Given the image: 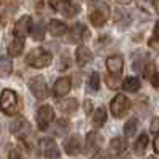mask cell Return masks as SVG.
<instances>
[{
    "mask_svg": "<svg viewBox=\"0 0 159 159\" xmlns=\"http://www.w3.org/2000/svg\"><path fill=\"white\" fill-rule=\"evenodd\" d=\"M0 110L8 116H15L19 110V102L15 91L11 89H3L0 94Z\"/></svg>",
    "mask_w": 159,
    "mask_h": 159,
    "instance_id": "1",
    "label": "cell"
},
{
    "mask_svg": "<svg viewBox=\"0 0 159 159\" xmlns=\"http://www.w3.org/2000/svg\"><path fill=\"white\" fill-rule=\"evenodd\" d=\"M52 61V56L51 52L45 51V49H40V48H35L29 52V56L25 57V62H27L30 67L34 69H45L51 64Z\"/></svg>",
    "mask_w": 159,
    "mask_h": 159,
    "instance_id": "2",
    "label": "cell"
},
{
    "mask_svg": "<svg viewBox=\"0 0 159 159\" xmlns=\"http://www.w3.org/2000/svg\"><path fill=\"white\" fill-rule=\"evenodd\" d=\"M110 16V7L105 2H96L94 3V10L89 15V21L94 27H102L105 24V21Z\"/></svg>",
    "mask_w": 159,
    "mask_h": 159,
    "instance_id": "3",
    "label": "cell"
},
{
    "mask_svg": "<svg viewBox=\"0 0 159 159\" xmlns=\"http://www.w3.org/2000/svg\"><path fill=\"white\" fill-rule=\"evenodd\" d=\"M103 145V137L99 134L97 130L88 132L86 135V142H84V153L86 154H97Z\"/></svg>",
    "mask_w": 159,
    "mask_h": 159,
    "instance_id": "4",
    "label": "cell"
},
{
    "mask_svg": "<svg viewBox=\"0 0 159 159\" xmlns=\"http://www.w3.org/2000/svg\"><path fill=\"white\" fill-rule=\"evenodd\" d=\"M129 105H130V102H129V99L124 94H116L111 99L110 110H111L115 118H123L127 113V110H129Z\"/></svg>",
    "mask_w": 159,
    "mask_h": 159,
    "instance_id": "5",
    "label": "cell"
},
{
    "mask_svg": "<svg viewBox=\"0 0 159 159\" xmlns=\"http://www.w3.org/2000/svg\"><path fill=\"white\" fill-rule=\"evenodd\" d=\"M35 119H37V124L42 130H46L48 126L54 121V110L49 105H43L37 110V115H35Z\"/></svg>",
    "mask_w": 159,
    "mask_h": 159,
    "instance_id": "6",
    "label": "cell"
},
{
    "mask_svg": "<svg viewBox=\"0 0 159 159\" xmlns=\"http://www.w3.org/2000/svg\"><path fill=\"white\" fill-rule=\"evenodd\" d=\"M29 89L38 100H45L48 97V94H49L46 81H45L43 76H34L29 81Z\"/></svg>",
    "mask_w": 159,
    "mask_h": 159,
    "instance_id": "7",
    "label": "cell"
},
{
    "mask_svg": "<svg viewBox=\"0 0 159 159\" xmlns=\"http://www.w3.org/2000/svg\"><path fill=\"white\" fill-rule=\"evenodd\" d=\"M40 151L46 159H59L61 157V151L57 143L52 139H42L40 140Z\"/></svg>",
    "mask_w": 159,
    "mask_h": 159,
    "instance_id": "8",
    "label": "cell"
},
{
    "mask_svg": "<svg viewBox=\"0 0 159 159\" xmlns=\"http://www.w3.org/2000/svg\"><path fill=\"white\" fill-rule=\"evenodd\" d=\"M32 30V18L30 16H21L18 21H16V24H15V35H16V38H25L27 37V34Z\"/></svg>",
    "mask_w": 159,
    "mask_h": 159,
    "instance_id": "9",
    "label": "cell"
},
{
    "mask_svg": "<svg viewBox=\"0 0 159 159\" xmlns=\"http://www.w3.org/2000/svg\"><path fill=\"white\" fill-rule=\"evenodd\" d=\"M88 35H89V32H88V29L84 27L83 24H75L73 27L69 30V37H67V38H69L70 43L80 45L83 40L88 38Z\"/></svg>",
    "mask_w": 159,
    "mask_h": 159,
    "instance_id": "10",
    "label": "cell"
},
{
    "mask_svg": "<svg viewBox=\"0 0 159 159\" xmlns=\"http://www.w3.org/2000/svg\"><path fill=\"white\" fill-rule=\"evenodd\" d=\"M70 89H72V80L69 76H61L52 86V96L64 97L70 92Z\"/></svg>",
    "mask_w": 159,
    "mask_h": 159,
    "instance_id": "11",
    "label": "cell"
},
{
    "mask_svg": "<svg viewBox=\"0 0 159 159\" xmlns=\"http://www.w3.org/2000/svg\"><path fill=\"white\" fill-rule=\"evenodd\" d=\"M10 130L15 135H18V137H25L27 134H30V124H29L27 119H24V118L19 116L10 124Z\"/></svg>",
    "mask_w": 159,
    "mask_h": 159,
    "instance_id": "12",
    "label": "cell"
},
{
    "mask_svg": "<svg viewBox=\"0 0 159 159\" xmlns=\"http://www.w3.org/2000/svg\"><path fill=\"white\" fill-rule=\"evenodd\" d=\"M105 65H107V70L110 72V75L119 76V75H121V72H123V69H124V59H123V56L113 54V56L107 57Z\"/></svg>",
    "mask_w": 159,
    "mask_h": 159,
    "instance_id": "13",
    "label": "cell"
},
{
    "mask_svg": "<svg viewBox=\"0 0 159 159\" xmlns=\"http://www.w3.org/2000/svg\"><path fill=\"white\" fill-rule=\"evenodd\" d=\"M64 150L70 156L78 154L80 150H81V137L80 135H70L69 139H65L64 140Z\"/></svg>",
    "mask_w": 159,
    "mask_h": 159,
    "instance_id": "14",
    "label": "cell"
},
{
    "mask_svg": "<svg viewBox=\"0 0 159 159\" xmlns=\"http://www.w3.org/2000/svg\"><path fill=\"white\" fill-rule=\"evenodd\" d=\"M75 59H76V64L80 65V67H84V65H88L92 61V52L88 46L80 45L75 51Z\"/></svg>",
    "mask_w": 159,
    "mask_h": 159,
    "instance_id": "15",
    "label": "cell"
},
{
    "mask_svg": "<svg viewBox=\"0 0 159 159\" xmlns=\"http://www.w3.org/2000/svg\"><path fill=\"white\" fill-rule=\"evenodd\" d=\"M52 8H56L59 10L64 16H67V18H73L76 13L80 11V7L75 5V3H70V2H59V3H51Z\"/></svg>",
    "mask_w": 159,
    "mask_h": 159,
    "instance_id": "16",
    "label": "cell"
},
{
    "mask_svg": "<svg viewBox=\"0 0 159 159\" xmlns=\"http://www.w3.org/2000/svg\"><path fill=\"white\" fill-rule=\"evenodd\" d=\"M108 150H110V153L113 156H123L126 153V150H127V142L123 137H115L110 142Z\"/></svg>",
    "mask_w": 159,
    "mask_h": 159,
    "instance_id": "17",
    "label": "cell"
},
{
    "mask_svg": "<svg viewBox=\"0 0 159 159\" xmlns=\"http://www.w3.org/2000/svg\"><path fill=\"white\" fill-rule=\"evenodd\" d=\"M48 30L52 37H62L67 34V24L61 19H51L48 24Z\"/></svg>",
    "mask_w": 159,
    "mask_h": 159,
    "instance_id": "18",
    "label": "cell"
},
{
    "mask_svg": "<svg viewBox=\"0 0 159 159\" xmlns=\"http://www.w3.org/2000/svg\"><path fill=\"white\" fill-rule=\"evenodd\" d=\"M22 51H24V40H22V38H15V40H13V42L8 45V56H11V57L21 56Z\"/></svg>",
    "mask_w": 159,
    "mask_h": 159,
    "instance_id": "19",
    "label": "cell"
},
{
    "mask_svg": "<svg viewBox=\"0 0 159 159\" xmlns=\"http://www.w3.org/2000/svg\"><path fill=\"white\" fill-rule=\"evenodd\" d=\"M59 110L62 113H73L78 110V100L70 97V99H65V100H61L59 102Z\"/></svg>",
    "mask_w": 159,
    "mask_h": 159,
    "instance_id": "20",
    "label": "cell"
},
{
    "mask_svg": "<svg viewBox=\"0 0 159 159\" xmlns=\"http://www.w3.org/2000/svg\"><path fill=\"white\" fill-rule=\"evenodd\" d=\"M147 147H148V134H140L139 135V139L135 140V145H134V153H135V156H142L143 153H145V150H147Z\"/></svg>",
    "mask_w": 159,
    "mask_h": 159,
    "instance_id": "21",
    "label": "cell"
},
{
    "mask_svg": "<svg viewBox=\"0 0 159 159\" xmlns=\"http://www.w3.org/2000/svg\"><path fill=\"white\" fill-rule=\"evenodd\" d=\"M123 89L126 92H137L140 89V80L137 76H127L123 81Z\"/></svg>",
    "mask_w": 159,
    "mask_h": 159,
    "instance_id": "22",
    "label": "cell"
},
{
    "mask_svg": "<svg viewBox=\"0 0 159 159\" xmlns=\"http://www.w3.org/2000/svg\"><path fill=\"white\" fill-rule=\"evenodd\" d=\"M105 121H107V111H105V108L100 107L92 113V123H94L96 127H102L105 124Z\"/></svg>",
    "mask_w": 159,
    "mask_h": 159,
    "instance_id": "23",
    "label": "cell"
},
{
    "mask_svg": "<svg viewBox=\"0 0 159 159\" xmlns=\"http://www.w3.org/2000/svg\"><path fill=\"white\" fill-rule=\"evenodd\" d=\"M86 86H88V91H89V92H97V91H99V88H100V76H99L97 72H92V73L89 75Z\"/></svg>",
    "mask_w": 159,
    "mask_h": 159,
    "instance_id": "24",
    "label": "cell"
},
{
    "mask_svg": "<svg viewBox=\"0 0 159 159\" xmlns=\"http://www.w3.org/2000/svg\"><path fill=\"white\" fill-rule=\"evenodd\" d=\"M137 129H139V119H137V118H130L129 121L124 124V135H126L127 139L134 137V134L137 132Z\"/></svg>",
    "mask_w": 159,
    "mask_h": 159,
    "instance_id": "25",
    "label": "cell"
},
{
    "mask_svg": "<svg viewBox=\"0 0 159 159\" xmlns=\"http://www.w3.org/2000/svg\"><path fill=\"white\" fill-rule=\"evenodd\" d=\"M13 72V62L8 57H0V76L7 78Z\"/></svg>",
    "mask_w": 159,
    "mask_h": 159,
    "instance_id": "26",
    "label": "cell"
},
{
    "mask_svg": "<svg viewBox=\"0 0 159 159\" xmlns=\"http://www.w3.org/2000/svg\"><path fill=\"white\" fill-rule=\"evenodd\" d=\"M70 129V123L67 119H57L54 123V134L56 135H64L67 134V130Z\"/></svg>",
    "mask_w": 159,
    "mask_h": 159,
    "instance_id": "27",
    "label": "cell"
},
{
    "mask_svg": "<svg viewBox=\"0 0 159 159\" xmlns=\"http://www.w3.org/2000/svg\"><path fill=\"white\" fill-rule=\"evenodd\" d=\"M34 40H37V42H40V40L45 38V25L43 22H37L35 25H32V30H30Z\"/></svg>",
    "mask_w": 159,
    "mask_h": 159,
    "instance_id": "28",
    "label": "cell"
},
{
    "mask_svg": "<svg viewBox=\"0 0 159 159\" xmlns=\"http://www.w3.org/2000/svg\"><path fill=\"white\" fill-rule=\"evenodd\" d=\"M119 78L121 76H116V75H107L105 76V83H107V86L110 88V89H116L118 88V84H119Z\"/></svg>",
    "mask_w": 159,
    "mask_h": 159,
    "instance_id": "29",
    "label": "cell"
},
{
    "mask_svg": "<svg viewBox=\"0 0 159 159\" xmlns=\"http://www.w3.org/2000/svg\"><path fill=\"white\" fill-rule=\"evenodd\" d=\"M69 67H70V57H69V54H62L61 59H59L57 70H59V72H64V70H67Z\"/></svg>",
    "mask_w": 159,
    "mask_h": 159,
    "instance_id": "30",
    "label": "cell"
},
{
    "mask_svg": "<svg viewBox=\"0 0 159 159\" xmlns=\"http://www.w3.org/2000/svg\"><path fill=\"white\" fill-rule=\"evenodd\" d=\"M150 130L153 132L154 135L159 134V116L153 118V121H151V124H150Z\"/></svg>",
    "mask_w": 159,
    "mask_h": 159,
    "instance_id": "31",
    "label": "cell"
},
{
    "mask_svg": "<svg viewBox=\"0 0 159 159\" xmlns=\"http://www.w3.org/2000/svg\"><path fill=\"white\" fill-rule=\"evenodd\" d=\"M148 46L154 51H159V38H150V42H148Z\"/></svg>",
    "mask_w": 159,
    "mask_h": 159,
    "instance_id": "32",
    "label": "cell"
},
{
    "mask_svg": "<svg viewBox=\"0 0 159 159\" xmlns=\"http://www.w3.org/2000/svg\"><path fill=\"white\" fill-rule=\"evenodd\" d=\"M8 159H24V157L21 156V153H19L18 150H10V153H8Z\"/></svg>",
    "mask_w": 159,
    "mask_h": 159,
    "instance_id": "33",
    "label": "cell"
},
{
    "mask_svg": "<svg viewBox=\"0 0 159 159\" xmlns=\"http://www.w3.org/2000/svg\"><path fill=\"white\" fill-rule=\"evenodd\" d=\"M151 84L154 88H159V72H154V75L151 76Z\"/></svg>",
    "mask_w": 159,
    "mask_h": 159,
    "instance_id": "34",
    "label": "cell"
},
{
    "mask_svg": "<svg viewBox=\"0 0 159 159\" xmlns=\"http://www.w3.org/2000/svg\"><path fill=\"white\" fill-rule=\"evenodd\" d=\"M153 148H154V153H159V134L154 137V142H153Z\"/></svg>",
    "mask_w": 159,
    "mask_h": 159,
    "instance_id": "35",
    "label": "cell"
},
{
    "mask_svg": "<svg viewBox=\"0 0 159 159\" xmlns=\"http://www.w3.org/2000/svg\"><path fill=\"white\" fill-rule=\"evenodd\" d=\"M92 159H110V157H108V154H107V153H102V151H99V153H97L94 157H92Z\"/></svg>",
    "mask_w": 159,
    "mask_h": 159,
    "instance_id": "36",
    "label": "cell"
},
{
    "mask_svg": "<svg viewBox=\"0 0 159 159\" xmlns=\"http://www.w3.org/2000/svg\"><path fill=\"white\" fill-rule=\"evenodd\" d=\"M154 34L159 37V21H156V25H154Z\"/></svg>",
    "mask_w": 159,
    "mask_h": 159,
    "instance_id": "37",
    "label": "cell"
},
{
    "mask_svg": "<svg viewBox=\"0 0 159 159\" xmlns=\"http://www.w3.org/2000/svg\"><path fill=\"white\" fill-rule=\"evenodd\" d=\"M147 159H157V157H156V156H148Z\"/></svg>",
    "mask_w": 159,
    "mask_h": 159,
    "instance_id": "38",
    "label": "cell"
}]
</instances>
